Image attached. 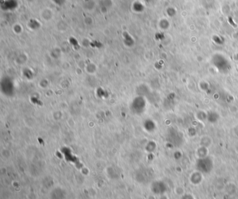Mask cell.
<instances>
[{
  "label": "cell",
  "mask_w": 238,
  "mask_h": 199,
  "mask_svg": "<svg viewBox=\"0 0 238 199\" xmlns=\"http://www.w3.org/2000/svg\"><path fill=\"white\" fill-rule=\"evenodd\" d=\"M67 192L61 188H56L50 194V199H65Z\"/></svg>",
  "instance_id": "cell-1"
}]
</instances>
